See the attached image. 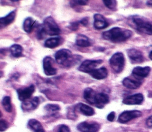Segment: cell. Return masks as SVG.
<instances>
[{
	"mask_svg": "<svg viewBox=\"0 0 152 132\" xmlns=\"http://www.w3.org/2000/svg\"><path fill=\"white\" fill-rule=\"evenodd\" d=\"M132 34L131 30L115 27L103 32L102 37L104 39L113 43H121L129 38Z\"/></svg>",
	"mask_w": 152,
	"mask_h": 132,
	"instance_id": "cell-1",
	"label": "cell"
},
{
	"mask_svg": "<svg viewBox=\"0 0 152 132\" xmlns=\"http://www.w3.org/2000/svg\"><path fill=\"white\" fill-rule=\"evenodd\" d=\"M55 59L57 63L67 67L77 63V62L80 59V56L72 55L68 49H62L55 53Z\"/></svg>",
	"mask_w": 152,
	"mask_h": 132,
	"instance_id": "cell-2",
	"label": "cell"
},
{
	"mask_svg": "<svg viewBox=\"0 0 152 132\" xmlns=\"http://www.w3.org/2000/svg\"><path fill=\"white\" fill-rule=\"evenodd\" d=\"M131 25L140 33L148 35H152V21L147 20L138 15H134L131 17Z\"/></svg>",
	"mask_w": 152,
	"mask_h": 132,
	"instance_id": "cell-3",
	"label": "cell"
},
{
	"mask_svg": "<svg viewBox=\"0 0 152 132\" xmlns=\"http://www.w3.org/2000/svg\"><path fill=\"white\" fill-rule=\"evenodd\" d=\"M110 66L113 71L116 73L121 72L125 66V57L123 53L116 52L109 59Z\"/></svg>",
	"mask_w": 152,
	"mask_h": 132,
	"instance_id": "cell-4",
	"label": "cell"
},
{
	"mask_svg": "<svg viewBox=\"0 0 152 132\" xmlns=\"http://www.w3.org/2000/svg\"><path fill=\"white\" fill-rule=\"evenodd\" d=\"M43 27L46 34L49 36H56L58 35L61 30L57 23L55 22L54 19L49 16L46 17L43 21Z\"/></svg>",
	"mask_w": 152,
	"mask_h": 132,
	"instance_id": "cell-5",
	"label": "cell"
},
{
	"mask_svg": "<svg viewBox=\"0 0 152 132\" xmlns=\"http://www.w3.org/2000/svg\"><path fill=\"white\" fill-rule=\"evenodd\" d=\"M102 62V60H86L82 62L78 69L82 72L90 73Z\"/></svg>",
	"mask_w": 152,
	"mask_h": 132,
	"instance_id": "cell-6",
	"label": "cell"
},
{
	"mask_svg": "<svg viewBox=\"0 0 152 132\" xmlns=\"http://www.w3.org/2000/svg\"><path fill=\"white\" fill-rule=\"evenodd\" d=\"M141 115V112L138 110L125 111L122 112L119 116L118 121L120 123H126L134 118Z\"/></svg>",
	"mask_w": 152,
	"mask_h": 132,
	"instance_id": "cell-7",
	"label": "cell"
},
{
	"mask_svg": "<svg viewBox=\"0 0 152 132\" xmlns=\"http://www.w3.org/2000/svg\"><path fill=\"white\" fill-rule=\"evenodd\" d=\"M77 129L80 132H97L100 129V125L96 122H81L77 125Z\"/></svg>",
	"mask_w": 152,
	"mask_h": 132,
	"instance_id": "cell-8",
	"label": "cell"
},
{
	"mask_svg": "<svg viewBox=\"0 0 152 132\" xmlns=\"http://www.w3.org/2000/svg\"><path fill=\"white\" fill-rule=\"evenodd\" d=\"M43 67L46 75L52 76L56 73V69L53 67V60L50 56H46L43 60Z\"/></svg>",
	"mask_w": 152,
	"mask_h": 132,
	"instance_id": "cell-9",
	"label": "cell"
},
{
	"mask_svg": "<svg viewBox=\"0 0 152 132\" xmlns=\"http://www.w3.org/2000/svg\"><path fill=\"white\" fill-rule=\"evenodd\" d=\"M35 87L34 85H30L29 86L24 88H20L17 90L18 97L21 101H25L29 99L34 92Z\"/></svg>",
	"mask_w": 152,
	"mask_h": 132,
	"instance_id": "cell-10",
	"label": "cell"
},
{
	"mask_svg": "<svg viewBox=\"0 0 152 132\" xmlns=\"http://www.w3.org/2000/svg\"><path fill=\"white\" fill-rule=\"evenodd\" d=\"M132 77H127L123 79L122 84L125 87L131 89H135L141 86L142 81L140 78L134 75H132Z\"/></svg>",
	"mask_w": 152,
	"mask_h": 132,
	"instance_id": "cell-11",
	"label": "cell"
},
{
	"mask_svg": "<svg viewBox=\"0 0 152 132\" xmlns=\"http://www.w3.org/2000/svg\"><path fill=\"white\" fill-rule=\"evenodd\" d=\"M127 54L132 63H140L144 60L142 53L135 49H129L127 51Z\"/></svg>",
	"mask_w": 152,
	"mask_h": 132,
	"instance_id": "cell-12",
	"label": "cell"
},
{
	"mask_svg": "<svg viewBox=\"0 0 152 132\" xmlns=\"http://www.w3.org/2000/svg\"><path fill=\"white\" fill-rule=\"evenodd\" d=\"M40 103V99L37 96H35L33 98L30 100H26L23 101L21 107L23 111H29L31 110H33L36 109Z\"/></svg>",
	"mask_w": 152,
	"mask_h": 132,
	"instance_id": "cell-13",
	"label": "cell"
},
{
	"mask_svg": "<svg viewBox=\"0 0 152 132\" xmlns=\"http://www.w3.org/2000/svg\"><path fill=\"white\" fill-rule=\"evenodd\" d=\"M94 27L97 30H102L109 26V23L105 18L100 14H95L93 16Z\"/></svg>",
	"mask_w": 152,
	"mask_h": 132,
	"instance_id": "cell-14",
	"label": "cell"
},
{
	"mask_svg": "<svg viewBox=\"0 0 152 132\" xmlns=\"http://www.w3.org/2000/svg\"><path fill=\"white\" fill-rule=\"evenodd\" d=\"M109 102V96L104 93H96L94 105L99 108H102L104 105Z\"/></svg>",
	"mask_w": 152,
	"mask_h": 132,
	"instance_id": "cell-15",
	"label": "cell"
},
{
	"mask_svg": "<svg viewBox=\"0 0 152 132\" xmlns=\"http://www.w3.org/2000/svg\"><path fill=\"white\" fill-rule=\"evenodd\" d=\"M144 99V96L141 94H136L125 98L122 102L126 105H138L140 104Z\"/></svg>",
	"mask_w": 152,
	"mask_h": 132,
	"instance_id": "cell-16",
	"label": "cell"
},
{
	"mask_svg": "<svg viewBox=\"0 0 152 132\" xmlns=\"http://www.w3.org/2000/svg\"><path fill=\"white\" fill-rule=\"evenodd\" d=\"M150 70H151V68L148 66H145V67L137 66L133 69L132 72V75L139 78H143L147 76V75L149 74L150 72Z\"/></svg>",
	"mask_w": 152,
	"mask_h": 132,
	"instance_id": "cell-17",
	"label": "cell"
},
{
	"mask_svg": "<svg viewBox=\"0 0 152 132\" xmlns=\"http://www.w3.org/2000/svg\"><path fill=\"white\" fill-rule=\"evenodd\" d=\"M94 79L100 80L106 78L107 76V70L104 67H102L98 69H96L89 73Z\"/></svg>",
	"mask_w": 152,
	"mask_h": 132,
	"instance_id": "cell-18",
	"label": "cell"
},
{
	"mask_svg": "<svg viewBox=\"0 0 152 132\" xmlns=\"http://www.w3.org/2000/svg\"><path fill=\"white\" fill-rule=\"evenodd\" d=\"M16 15V10H14L10 12L8 15L4 17H1L0 18V26L1 27H4L8 25L11 22H12L15 19Z\"/></svg>",
	"mask_w": 152,
	"mask_h": 132,
	"instance_id": "cell-19",
	"label": "cell"
},
{
	"mask_svg": "<svg viewBox=\"0 0 152 132\" xmlns=\"http://www.w3.org/2000/svg\"><path fill=\"white\" fill-rule=\"evenodd\" d=\"M76 107L78 108L80 112L86 116H91L94 114V110L91 107L83 104V103H79L76 105Z\"/></svg>",
	"mask_w": 152,
	"mask_h": 132,
	"instance_id": "cell-20",
	"label": "cell"
},
{
	"mask_svg": "<svg viewBox=\"0 0 152 132\" xmlns=\"http://www.w3.org/2000/svg\"><path fill=\"white\" fill-rule=\"evenodd\" d=\"M28 125L33 132H45L41 123L35 119H30L28 121Z\"/></svg>",
	"mask_w": 152,
	"mask_h": 132,
	"instance_id": "cell-21",
	"label": "cell"
},
{
	"mask_svg": "<svg viewBox=\"0 0 152 132\" xmlns=\"http://www.w3.org/2000/svg\"><path fill=\"white\" fill-rule=\"evenodd\" d=\"M96 92L94 91L92 88H87L85 89L84 91L83 96L84 98L90 104L94 105V98L96 94Z\"/></svg>",
	"mask_w": 152,
	"mask_h": 132,
	"instance_id": "cell-22",
	"label": "cell"
},
{
	"mask_svg": "<svg viewBox=\"0 0 152 132\" xmlns=\"http://www.w3.org/2000/svg\"><path fill=\"white\" fill-rule=\"evenodd\" d=\"M75 43L78 46L82 47H87L91 45L89 38L83 34H78L76 37Z\"/></svg>",
	"mask_w": 152,
	"mask_h": 132,
	"instance_id": "cell-23",
	"label": "cell"
},
{
	"mask_svg": "<svg viewBox=\"0 0 152 132\" xmlns=\"http://www.w3.org/2000/svg\"><path fill=\"white\" fill-rule=\"evenodd\" d=\"M61 38L60 37H50L48 38L45 42V46L48 48L53 49L59 45L61 43Z\"/></svg>",
	"mask_w": 152,
	"mask_h": 132,
	"instance_id": "cell-24",
	"label": "cell"
},
{
	"mask_svg": "<svg viewBox=\"0 0 152 132\" xmlns=\"http://www.w3.org/2000/svg\"><path fill=\"white\" fill-rule=\"evenodd\" d=\"M36 21L33 20L32 18L27 17L24 21L23 29L26 33H30L33 30V28L36 26Z\"/></svg>",
	"mask_w": 152,
	"mask_h": 132,
	"instance_id": "cell-25",
	"label": "cell"
},
{
	"mask_svg": "<svg viewBox=\"0 0 152 132\" xmlns=\"http://www.w3.org/2000/svg\"><path fill=\"white\" fill-rule=\"evenodd\" d=\"M10 51L13 57H18L22 55L23 47L19 44H14L10 47Z\"/></svg>",
	"mask_w": 152,
	"mask_h": 132,
	"instance_id": "cell-26",
	"label": "cell"
},
{
	"mask_svg": "<svg viewBox=\"0 0 152 132\" xmlns=\"http://www.w3.org/2000/svg\"><path fill=\"white\" fill-rule=\"evenodd\" d=\"M2 105L4 108V110L10 112L12 111V105H11V98L8 96H5L3 98L2 100Z\"/></svg>",
	"mask_w": 152,
	"mask_h": 132,
	"instance_id": "cell-27",
	"label": "cell"
},
{
	"mask_svg": "<svg viewBox=\"0 0 152 132\" xmlns=\"http://www.w3.org/2000/svg\"><path fill=\"white\" fill-rule=\"evenodd\" d=\"M44 108L47 112H48L49 114L52 115L55 114L58 111H59L60 107L57 104H48L45 106Z\"/></svg>",
	"mask_w": 152,
	"mask_h": 132,
	"instance_id": "cell-28",
	"label": "cell"
},
{
	"mask_svg": "<svg viewBox=\"0 0 152 132\" xmlns=\"http://www.w3.org/2000/svg\"><path fill=\"white\" fill-rule=\"evenodd\" d=\"M103 2L106 7L112 11H116L117 8V2L115 0L103 1Z\"/></svg>",
	"mask_w": 152,
	"mask_h": 132,
	"instance_id": "cell-29",
	"label": "cell"
},
{
	"mask_svg": "<svg viewBox=\"0 0 152 132\" xmlns=\"http://www.w3.org/2000/svg\"><path fill=\"white\" fill-rule=\"evenodd\" d=\"M46 35L45 31L43 28V25H39L37 27V38L39 40H42L43 38H45V36Z\"/></svg>",
	"mask_w": 152,
	"mask_h": 132,
	"instance_id": "cell-30",
	"label": "cell"
},
{
	"mask_svg": "<svg viewBox=\"0 0 152 132\" xmlns=\"http://www.w3.org/2000/svg\"><path fill=\"white\" fill-rule=\"evenodd\" d=\"M8 127V123L4 120H0V131L1 132L6 130Z\"/></svg>",
	"mask_w": 152,
	"mask_h": 132,
	"instance_id": "cell-31",
	"label": "cell"
},
{
	"mask_svg": "<svg viewBox=\"0 0 152 132\" xmlns=\"http://www.w3.org/2000/svg\"><path fill=\"white\" fill-rule=\"evenodd\" d=\"M58 132H70L69 128L64 124L61 125L58 128Z\"/></svg>",
	"mask_w": 152,
	"mask_h": 132,
	"instance_id": "cell-32",
	"label": "cell"
},
{
	"mask_svg": "<svg viewBox=\"0 0 152 132\" xmlns=\"http://www.w3.org/2000/svg\"><path fill=\"white\" fill-rule=\"evenodd\" d=\"M78 27V23L77 22H72L69 25V28L72 30H77Z\"/></svg>",
	"mask_w": 152,
	"mask_h": 132,
	"instance_id": "cell-33",
	"label": "cell"
},
{
	"mask_svg": "<svg viewBox=\"0 0 152 132\" xmlns=\"http://www.w3.org/2000/svg\"><path fill=\"white\" fill-rule=\"evenodd\" d=\"M115 112L112 111L107 115V120L109 121H113L115 119Z\"/></svg>",
	"mask_w": 152,
	"mask_h": 132,
	"instance_id": "cell-34",
	"label": "cell"
},
{
	"mask_svg": "<svg viewBox=\"0 0 152 132\" xmlns=\"http://www.w3.org/2000/svg\"><path fill=\"white\" fill-rule=\"evenodd\" d=\"M146 124L149 127H152V115L149 117L146 120Z\"/></svg>",
	"mask_w": 152,
	"mask_h": 132,
	"instance_id": "cell-35",
	"label": "cell"
},
{
	"mask_svg": "<svg viewBox=\"0 0 152 132\" xmlns=\"http://www.w3.org/2000/svg\"><path fill=\"white\" fill-rule=\"evenodd\" d=\"M76 3H77L78 5H86L88 4V1L87 0H84V1H75Z\"/></svg>",
	"mask_w": 152,
	"mask_h": 132,
	"instance_id": "cell-36",
	"label": "cell"
},
{
	"mask_svg": "<svg viewBox=\"0 0 152 132\" xmlns=\"http://www.w3.org/2000/svg\"><path fill=\"white\" fill-rule=\"evenodd\" d=\"M80 22L84 26H87V25L88 24V20L87 18H84L80 21Z\"/></svg>",
	"mask_w": 152,
	"mask_h": 132,
	"instance_id": "cell-37",
	"label": "cell"
},
{
	"mask_svg": "<svg viewBox=\"0 0 152 132\" xmlns=\"http://www.w3.org/2000/svg\"><path fill=\"white\" fill-rule=\"evenodd\" d=\"M147 4L148 5H150V6H152V0H150V1H147Z\"/></svg>",
	"mask_w": 152,
	"mask_h": 132,
	"instance_id": "cell-38",
	"label": "cell"
},
{
	"mask_svg": "<svg viewBox=\"0 0 152 132\" xmlns=\"http://www.w3.org/2000/svg\"><path fill=\"white\" fill-rule=\"evenodd\" d=\"M149 57L151 60H152V50L150 52V54H149Z\"/></svg>",
	"mask_w": 152,
	"mask_h": 132,
	"instance_id": "cell-39",
	"label": "cell"
},
{
	"mask_svg": "<svg viewBox=\"0 0 152 132\" xmlns=\"http://www.w3.org/2000/svg\"><path fill=\"white\" fill-rule=\"evenodd\" d=\"M148 96H149V97H151V98H152V91H151V92H150L149 93Z\"/></svg>",
	"mask_w": 152,
	"mask_h": 132,
	"instance_id": "cell-40",
	"label": "cell"
}]
</instances>
